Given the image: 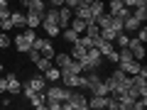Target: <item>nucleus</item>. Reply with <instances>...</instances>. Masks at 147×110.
Segmentation results:
<instances>
[{
  "instance_id": "nucleus-25",
  "label": "nucleus",
  "mask_w": 147,
  "mask_h": 110,
  "mask_svg": "<svg viewBox=\"0 0 147 110\" xmlns=\"http://www.w3.org/2000/svg\"><path fill=\"white\" fill-rule=\"evenodd\" d=\"M127 42H130V37H127L125 32H118V34H115V39H113V44H115L118 49H120V47H127Z\"/></svg>"
},
{
  "instance_id": "nucleus-21",
  "label": "nucleus",
  "mask_w": 147,
  "mask_h": 110,
  "mask_svg": "<svg viewBox=\"0 0 147 110\" xmlns=\"http://www.w3.org/2000/svg\"><path fill=\"white\" fill-rule=\"evenodd\" d=\"M88 10H91V17L96 20L98 15H103V12H105V5L100 3V0H93V3H88Z\"/></svg>"
},
{
  "instance_id": "nucleus-26",
  "label": "nucleus",
  "mask_w": 147,
  "mask_h": 110,
  "mask_svg": "<svg viewBox=\"0 0 147 110\" xmlns=\"http://www.w3.org/2000/svg\"><path fill=\"white\" fill-rule=\"evenodd\" d=\"M27 27H30V30L42 27V17H39V15H30V12H27Z\"/></svg>"
},
{
  "instance_id": "nucleus-29",
  "label": "nucleus",
  "mask_w": 147,
  "mask_h": 110,
  "mask_svg": "<svg viewBox=\"0 0 147 110\" xmlns=\"http://www.w3.org/2000/svg\"><path fill=\"white\" fill-rule=\"evenodd\" d=\"M61 32H64V39H66L69 44H74V42H76V39H79V34H76V32L71 30V27H64Z\"/></svg>"
},
{
  "instance_id": "nucleus-38",
  "label": "nucleus",
  "mask_w": 147,
  "mask_h": 110,
  "mask_svg": "<svg viewBox=\"0 0 147 110\" xmlns=\"http://www.w3.org/2000/svg\"><path fill=\"white\" fill-rule=\"evenodd\" d=\"M5 91H7V81L0 78V93H5Z\"/></svg>"
},
{
  "instance_id": "nucleus-33",
  "label": "nucleus",
  "mask_w": 147,
  "mask_h": 110,
  "mask_svg": "<svg viewBox=\"0 0 147 110\" xmlns=\"http://www.w3.org/2000/svg\"><path fill=\"white\" fill-rule=\"evenodd\" d=\"M64 5H66V7H71V10H74V7L84 5V0H64Z\"/></svg>"
},
{
  "instance_id": "nucleus-3",
  "label": "nucleus",
  "mask_w": 147,
  "mask_h": 110,
  "mask_svg": "<svg viewBox=\"0 0 147 110\" xmlns=\"http://www.w3.org/2000/svg\"><path fill=\"white\" fill-rule=\"evenodd\" d=\"M34 37H37V34H34V30H30V27H27V30H22L20 34L15 37V42H12V44L17 47V52L27 54V52L32 49V42H34Z\"/></svg>"
},
{
  "instance_id": "nucleus-9",
  "label": "nucleus",
  "mask_w": 147,
  "mask_h": 110,
  "mask_svg": "<svg viewBox=\"0 0 147 110\" xmlns=\"http://www.w3.org/2000/svg\"><path fill=\"white\" fill-rule=\"evenodd\" d=\"M108 100H110V95H91L88 98V108L103 110V108H108Z\"/></svg>"
},
{
  "instance_id": "nucleus-5",
  "label": "nucleus",
  "mask_w": 147,
  "mask_h": 110,
  "mask_svg": "<svg viewBox=\"0 0 147 110\" xmlns=\"http://www.w3.org/2000/svg\"><path fill=\"white\" fill-rule=\"evenodd\" d=\"M108 12H110V15L123 17V20H125V17L130 15V10H127V5L123 3V0H110V3H108Z\"/></svg>"
},
{
  "instance_id": "nucleus-10",
  "label": "nucleus",
  "mask_w": 147,
  "mask_h": 110,
  "mask_svg": "<svg viewBox=\"0 0 147 110\" xmlns=\"http://www.w3.org/2000/svg\"><path fill=\"white\" fill-rule=\"evenodd\" d=\"M44 10H47V0H32L30 5H27V12L30 15H44Z\"/></svg>"
},
{
  "instance_id": "nucleus-15",
  "label": "nucleus",
  "mask_w": 147,
  "mask_h": 110,
  "mask_svg": "<svg viewBox=\"0 0 147 110\" xmlns=\"http://www.w3.org/2000/svg\"><path fill=\"white\" fill-rule=\"evenodd\" d=\"M140 25H145V22H140L137 17L127 15L125 20H123V32H137V27H140Z\"/></svg>"
},
{
  "instance_id": "nucleus-37",
  "label": "nucleus",
  "mask_w": 147,
  "mask_h": 110,
  "mask_svg": "<svg viewBox=\"0 0 147 110\" xmlns=\"http://www.w3.org/2000/svg\"><path fill=\"white\" fill-rule=\"evenodd\" d=\"M0 105H3V108H10V105H12V98H3V100H0Z\"/></svg>"
},
{
  "instance_id": "nucleus-12",
  "label": "nucleus",
  "mask_w": 147,
  "mask_h": 110,
  "mask_svg": "<svg viewBox=\"0 0 147 110\" xmlns=\"http://www.w3.org/2000/svg\"><path fill=\"white\" fill-rule=\"evenodd\" d=\"M71 17H74V12H71V7H66V5H61L59 7V27H69V22H71Z\"/></svg>"
},
{
  "instance_id": "nucleus-28",
  "label": "nucleus",
  "mask_w": 147,
  "mask_h": 110,
  "mask_svg": "<svg viewBox=\"0 0 147 110\" xmlns=\"http://www.w3.org/2000/svg\"><path fill=\"white\" fill-rule=\"evenodd\" d=\"M115 34H118L115 30H110V27H100V37H103L105 42H113V39H115Z\"/></svg>"
},
{
  "instance_id": "nucleus-31",
  "label": "nucleus",
  "mask_w": 147,
  "mask_h": 110,
  "mask_svg": "<svg viewBox=\"0 0 147 110\" xmlns=\"http://www.w3.org/2000/svg\"><path fill=\"white\" fill-rule=\"evenodd\" d=\"M10 37H7V32H0V49H7V47H10Z\"/></svg>"
},
{
  "instance_id": "nucleus-39",
  "label": "nucleus",
  "mask_w": 147,
  "mask_h": 110,
  "mask_svg": "<svg viewBox=\"0 0 147 110\" xmlns=\"http://www.w3.org/2000/svg\"><path fill=\"white\" fill-rule=\"evenodd\" d=\"M137 73H140L142 78H147V68H145V66H142V64H140V71H137Z\"/></svg>"
},
{
  "instance_id": "nucleus-34",
  "label": "nucleus",
  "mask_w": 147,
  "mask_h": 110,
  "mask_svg": "<svg viewBox=\"0 0 147 110\" xmlns=\"http://www.w3.org/2000/svg\"><path fill=\"white\" fill-rule=\"evenodd\" d=\"M125 5H132V7H137V5H147V0H123Z\"/></svg>"
},
{
  "instance_id": "nucleus-18",
  "label": "nucleus",
  "mask_w": 147,
  "mask_h": 110,
  "mask_svg": "<svg viewBox=\"0 0 147 110\" xmlns=\"http://www.w3.org/2000/svg\"><path fill=\"white\" fill-rule=\"evenodd\" d=\"M10 20H12V27H20V30H25V25H27L25 12H10Z\"/></svg>"
},
{
  "instance_id": "nucleus-30",
  "label": "nucleus",
  "mask_w": 147,
  "mask_h": 110,
  "mask_svg": "<svg viewBox=\"0 0 147 110\" xmlns=\"http://www.w3.org/2000/svg\"><path fill=\"white\" fill-rule=\"evenodd\" d=\"M10 0H0V20H3V17H10Z\"/></svg>"
},
{
  "instance_id": "nucleus-24",
  "label": "nucleus",
  "mask_w": 147,
  "mask_h": 110,
  "mask_svg": "<svg viewBox=\"0 0 147 110\" xmlns=\"http://www.w3.org/2000/svg\"><path fill=\"white\" fill-rule=\"evenodd\" d=\"M52 64H54L52 59H47V56H39V59H37V61H34V66L39 68V73H44V71H47L49 66H52Z\"/></svg>"
},
{
  "instance_id": "nucleus-20",
  "label": "nucleus",
  "mask_w": 147,
  "mask_h": 110,
  "mask_svg": "<svg viewBox=\"0 0 147 110\" xmlns=\"http://www.w3.org/2000/svg\"><path fill=\"white\" fill-rule=\"evenodd\" d=\"M74 17H79V20H93L91 17V10H88V5H79V7H74Z\"/></svg>"
},
{
  "instance_id": "nucleus-7",
  "label": "nucleus",
  "mask_w": 147,
  "mask_h": 110,
  "mask_svg": "<svg viewBox=\"0 0 147 110\" xmlns=\"http://www.w3.org/2000/svg\"><path fill=\"white\" fill-rule=\"evenodd\" d=\"M27 100H30V105L32 108H47V95H44V91H34V93H30L27 95Z\"/></svg>"
},
{
  "instance_id": "nucleus-22",
  "label": "nucleus",
  "mask_w": 147,
  "mask_h": 110,
  "mask_svg": "<svg viewBox=\"0 0 147 110\" xmlns=\"http://www.w3.org/2000/svg\"><path fill=\"white\" fill-rule=\"evenodd\" d=\"M69 27H71V30L76 32V34H84V30H86V20H79V17H71Z\"/></svg>"
},
{
  "instance_id": "nucleus-8",
  "label": "nucleus",
  "mask_w": 147,
  "mask_h": 110,
  "mask_svg": "<svg viewBox=\"0 0 147 110\" xmlns=\"http://www.w3.org/2000/svg\"><path fill=\"white\" fill-rule=\"evenodd\" d=\"M5 81H7V93H10V95H17L22 91V83H20V78H17L15 73H7Z\"/></svg>"
},
{
  "instance_id": "nucleus-16",
  "label": "nucleus",
  "mask_w": 147,
  "mask_h": 110,
  "mask_svg": "<svg viewBox=\"0 0 147 110\" xmlns=\"http://www.w3.org/2000/svg\"><path fill=\"white\" fill-rule=\"evenodd\" d=\"M44 78H47V83H57L59 78H61V71H59V66H49L47 71H44Z\"/></svg>"
},
{
  "instance_id": "nucleus-40",
  "label": "nucleus",
  "mask_w": 147,
  "mask_h": 110,
  "mask_svg": "<svg viewBox=\"0 0 147 110\" xmlns=\"http://www.w3.org/2000/svg\"><path fill=\"white\" fill-rule=\"evenodd\" d=\"M30 3H32V0H20V5L25 7V10H27V5H30Z\"/></svg>"
},
{
  "instance_id": "nucleus-41",
  "label": "nucleus",
  "mask_w": 147,
  "mask_h": 110,
  "mask_svg": "<svg viewBox=\"0 0 147 110\" xmlns=\"http://www.w3.org/2000/svg\"><path fill=\"white\" fill-rule=\"evenodd\" d=\"M0 76H3V64H0Z\"/></svg>"
},
{
  "instance_id": "nucleus-19",
  "label": "nucleus",
  "mask_w": 147,
  "mask_h": 110,
  "mask_svg": "<svg viewBox=\"0 0 147 110\" xmlns=\"http://www.w3.org/2000/svg\"><path fill=\"white\" fill-rule=\"evenodd\" d=\"M39 54H42V56H47V59H54V44H52V39H44L42 42V47H39Z\"/></svg>"
},
{
  "instance_id": "nucleus-27",
  "label": "nucleus",
  "mask_w": 147,
  "mask_h": 110,
  "mask_svg": "<svg viewBox=\"0 0 147 110\" xmlns=\"http://www.w3.org/2000/svg\"><path fill=\"white\" fill-rule=\"evenodd\" d=\"M130 15H132V17H137L140 22H145V20H147V5H137V7H135V12H130Z\"/></svg>"
},
{
  "instance_id": "nucleus-4",
  "label": "nucleus",
  "mask_w": 147,
  "mask_h": 110,
  "mask_svg": "<svg viewBox=\"0 0 147 110\" xmlns=\"http://www.w3.org/2000/svg\"><path fill=\"white\" fill-rule=\"evenodd\" d=\"M74 88H69V86H47L44 88V95H47V100H57V103H64V100L71 95Z\"/></svg>"
},
{
  "instance_id": "nucleus-14",
  "label": "nucleus",
  "mask_w": 147,
  "mask_h": 110,
  "mask_svg": "<svg viewBox=\"0 0 147 110\" xmlns=\"http://www.w3.org/2000/svg\"><path fill=\"white\" fill-rule=\"evenodd\" d=\"M52 61H54V66L64 68V66H69V64H71L74 59H71V54H69V52H59V54H54V59H52Z\"/></svg>"
},
{
  "instance_id": "nucleus-35",
  "label": "nucleus",
  "mask_w": 147,
  "mask_h": 110,
  "mask_svg": "<svg viewBox=\"0 0 147 110\" xmlns=\"http://www.w3.org/2000/svg\"><path fill=\"white\" fill-rule=\"evenodd\" d=\"M27 56H30L32 61H37V59L42 56V54H39V49H30V52H27Z\"/></svg>"
},
{
  "instance_id": "nucleus-6",
  "label": "nucleus",
  "mask_w": 147,
  "mask_h": 110,
  "mask_svg": "<svg viewBox=\"0 0 147 110\" xmlns=\"http://www.w3.org/2000/svg\"><path fill=\"white\" fill-rule=\"evenodd\" d=\"M127 49H130V54L137 59V61H142V59H145V42H140L137 37L127 42Z\"/></svg>"
},
{
  "instance_id": "nucleus-2",
  "label": "nucleus",
  "mask_w": 147,
  "mask_h": 110,
  "mask_svg": "<svg viewBox=\"0 0 147 110\" xmlns=\"http://www.w3.org/2000/svg\"><path fill=\"white\" fill-rule=\"evenodd\" d=\"M61 108H64V110H88V98H86L81 91L74 88L71 95H69V98L61 103Z\"/></svg>"
},
{
  "instance_id": "nucleus-36",
  "label": "nucleus",
  "mask_w": 147,
  "mask_h": 110,
  "mask_svg": "<svg viewBox=\"0 0 147 110\" xmlns=\"http://www.w3.org/2000/svg\"><path fill=\"white\" fill-rule=\"evenodd\" d=\"M105 59H108V61H113V64H118V49H113L110 54H105Z\"/></svg>"
},
{
  "instance_id": "nucleus-32",
  "label": "nucleus",
  "mask_w": 147,
  "mask_h": 110,
  "mask_svg": "<svg viewBox=\"0 0 147 110\" xmlns=\"http://www.w3.org/2000/svg\"><path fill=\"white\" fill-rule=\"evenodd\" d=\"M0 30H3V32H10L12 30V20H10V17H3V20H0Z\"/></svg>"
},
{
  "instance_id": "nucleus-1",
  "label": "nucleus",
  "mask_w": 147,
  "mask_h": 110,
  "mask_svg": "<svg viewBox=\"0 0 147 110\" xmlns=\"http://www.w3.org/2000/svg\"><path fill=\"white\" fill-rule=\"evenodd\" d=\"M100 64H103V54H100L96 47H91L88 52H86V56L81 59V71H84V73H88V71H98Z\"/></svg>"
},
{
  "instance_id": "nucleus-13",
  "label": "nucleus",
  "mask_w": 147,
  "mask_h": 110,
  "mask_svg": "<svg viewBox=\"0 0 147 110\" xmlns=\"http://www.w3.org/2000/svg\"><path fill=\"white\" fill-rule=\"evenodd\" d=\"M118 64H120V68L127 73V76H132V73L140 71V61H137V59H127V61H118Z\"/></svg>"
},
{
  "instance_id": "nucleus-17",
  "label": "nucleus",
  "mask_w": 147,
  "mask_h": 110,
  "mask_svg": "<svg viewBox=\"0 0 147 110\" xmlns=\"http://www.w3.org/2000/svg\"><path fill=\"white\" fill-rule=\"evenodd\" d=\"M86 52H88V49H86V47H84L81 42H74V47H71V52H69V54H71V59H76V61H81V59L86 56Z\"/></svg>"
},
{
  "instance_id": "nucleus-11",
  "label": "nucleus",
  "mask_w": 147,
  "mask_h": 110,
  "mask_svg": "<svg viewBox=\"0 0 147 110\" xmlns=\"http://www.w3.org/2000/svg\"><path fill=\"white\" fill-rule=\"evenodd\" d=\"M27 86H30L32 91H44V88H47V78H44V73H37V76H32V78L27 81Z\"/></svg>"
},
{
  "instance_id": "nucleus-23",
  "label": "nucleus",
  "mask_w": 147,
  "mask_h": 110,
  "mask_svg": "<svg viewBox=\"0 0 147 110\" xmlns=\"http://www.w3.org/2000/svg\"><path fill=\"white\" fill-rule=\"evenodd\" d=\"M42 27H44V32H47V37H57L59 32H61L59 25H52V22H44V20H42Z\"/></svg>"
}]
</instances>
